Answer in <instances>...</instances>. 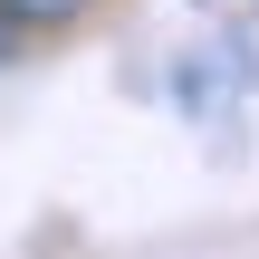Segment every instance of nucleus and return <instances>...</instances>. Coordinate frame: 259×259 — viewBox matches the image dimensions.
I'll use <instances>...</instances> for the list:
<instances>
[{
	"instance_id": "obj_2",
	"label": "nucleus",
	"mask_w": 259,
	"mask_h": 259,
	"mask_svg": "<svg viewBox=\"0 0 259 259\" xmlns=\"http://www.w3.org/2000/svg\"><path fill=\"white\" fill-rule=\"evenodd\" d=\"M0 58H10V19H0Z\"/></svg>"
},
{
	"instance_id": "obj_1",
	"label": "nucleus",
	"mask_w": 259,
	"mask_h": 259,
	"mask_svg": "<svg viewBox=\"0 0 259 259\" xmlns=\"http://www.w3.org/2000/svg\"><path fill=\"white\" fill-rule=\"evenodd\" d=\"M77 0H0V19H67Z\"/></svg>"
}]
</instances>
